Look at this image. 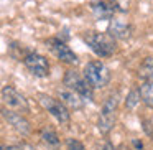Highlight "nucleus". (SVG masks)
<instances>
[{"label":"nucleus","mask_w":153,"mask_h":150,"mask_svg":"<svg viewBox=\"0 0 153 150\" xmlns=\"http://www.w3.org/2000/svg\"><path fill=\"white\" fill-rule=\"evenodd\" d=\"M48 48L51 50V53L58 58V60L64 61L68 64H76L77 63V56L74 54V51L68 46L64 41H61L59 38H51L46 41Z\"/></svg>","instance_id":"423d86ee"},{"label":"nucleus","mask_w":153,"mask_h":150,"mask_svg":"<svg viewBox=\"0 0 153 150\" xmlns=\"http://www.w3.org/2000/svg\"><path fill=\"white\" fill-rule=\"evenodd\" d=\"M115 122V112H110V110H100V117H99V130L102 134H109L114 127Z\"/></svg>","instance_id":"f8f14e48"},{"label":"nucleus","mask_w":153,"mask_h":150,"mask_svg":"<svg viewBox=\"0 0 153 150\" xmlns=\"http://www.w3.org/2000/svg\"><path fill=\"white\" fill-rule=\"evenodd\" d=\"M82 40L87 43V46L100 58H107L114 54L117 50L115 38L110 37L109 33H99V31H87L82 35Z\"/></svg>","instance_id":"f257e3e1"},{"label":"nucleus","mask_w":153,"mask_h":150,"mask_svg":"<svg viewBox=\"0 0 153 150\" xmlns=\"http://www.w3.org/2000/svg\"><path fill=\"white\" fill-rule=\"evenodd\" d=\"M138 101H140V93H138V89H133V91H130V94L127 96L125 106L128 107V109H133V107L138 104Z\"/></svg>","instance_id":"2eb2a0df"},{"label":"nucleus","mask_w":153,"mask_h":150,"mask_svg":"<svg viewBox=\"0 0 153 150\" xmlns=\"http://www.w3.org/2000/svg\"><path fill=\"white\" fill-rule=\"evenodd\" d=\"M25 66L30 69L31 74H35L36 78H46L50 74V64H48V60L45 56L38 53H30L25 56Z\"/></svg>","instance_id":"0eeeda50"},{"label":"nucleus","mask_w":153,"mask_h":150,"mask_svg":"<svg viewBox=\"0 0 153 150\" xmlns=\"http://www.w3.org/2000/svg\"><path fill=\"white\" fill-rule=\"evenodd\" d=\"M0 150H25L23 147H17V145H2Z\"/></svg>","instance_id":"a211bd4d"},{"label":"nucleus","mask_w":153,"mask_h":150,"mask_svg":"<svg viewBox=\"0 0 153 150\" xmlns=\"http://www.w3.org/2000/svg\"><path fill=\"white\" fill-rule=\"evenodd\" d=\"M63 83L68 89L77 93L79 96H82L84 99H89V101L92 99V96H94L92 86H91L89 81H87L86 78H82L79 73H76V71H68V73L64 74Z\"/></svg>","instance_id":"7ed1b4c3"},{"label":"nucleus","mask_w":153,"mask_h":150,"mask_svg":"<svg viewBox=\"0 0 153 150\" xmlns=\"http://www.w3.org/2000/svg\"><path fill=\"white\" fill-rule=\"evenodd\" d=\"M2 101L5 102V106L8 109H13L17 112H28L30 110L28 101L12 86H7L2 89Z\"/></svg>","instance_id":"39448f33"},{"label":"nucleus","mask_w":153,"mask_h":150,"mask_svg":"<svg viewBox=\"0 0 153 150\" xmlns=\"http://www.w3.org/2000/svg\"><path fill=\"white\" fill-rule=\"evenodd\" d=\"M59 97L63 99V104L69 106L71 109H82L84 107V97L79 96L77 93H74V91L68 89V87L59 91Z\"/></svg>","instance_id":"1a4fd4ad"},{"label":"nucleus","mask_w":153,"mask_h":150,"mask_svg":"<svg viewBox=\"0 0 153 150\" xmlns=\"http://www.w3.org/2000/svg\"><path fill=\"white\" fill-rule=\"evenodd\" d=\"M91 8H92V13L97 20H110L114 17V10H115L107 2H94Z\"/></svg>","instance_id":"9b49d317"},{"label":"nucleus","mask_w":153,"mask_h":150,"mask_svg":"<svg viewBox=\"0 0 153 150\" xmlns=\"http://www.w3.org/2000/svg\"><path fill=\"white\" fill-rule=\"evenodd\" d=\"M41 137H43V140L46 143H50V145H58V143H59V139H58V135L53 130H43V132H41Z\"/></svg>","instance_id":"dca6fc26"},{"label":"nucleus","mask_w":153,"mask_h":150,"mask_svg":"<svg viewBox=\"0 0 153 150\" xmlns=\"http://www.w3.org/2000/svg\"><path fill=\"white\" fill-rule=\"evenodd\" d=\"M99 150H115V149H114V145L110 142H105V143H102V147Z\"/></svg>","instance_id":"6ab92c4d"},{"label":"nucleus","mask_w":153,"mask_h":150,"mask_svg":"<svg viewBox=\"0 0 153 150\" xmlns=\"http://www.w3.org/2000/svg\"><path fill=\"white\" fill-rule=\"evenodd\" d=\"M68 150H86V149H84V145L79 142V140L69 139L68 140Z\"/></svg>","instance_id":"f3484780"},{"label":"nucleus","mask_w":153,"mask_h":150,"mask_svg":"<svg viewBox=\"0 0 153 150\" xmlns=\"http://www.w3.org/2000/svg\"><path fill=\"white\" fill-rule=\"evenodd\" d=\"M84 78L92 87H104L110 81V73L102 61H91L84 68Z\"/></svg>","instance_id":"f03ea898"},{"label":"nucleus","mask_w":153,"mask_h":150,"mask_svg":"<svg viewBox=\"0 0 153 150\" xmlns=\"http://www.w3.org/2000/svg\"><path fill=\"white\" fill-rule=\"evenodd\" d=\"M2 116H4L5 120H7V122L10 124L15 130H18L20 134H23V135L30 134V130H31L30 129V122H28V120L25 119L20 112L12 110V109H7V107H5V109H2Z\"/></svg>","instance_id":"6e6552de"},{"label":"nucleus","mask_w":153,"mask_h":150,"mask_svg":"<svg viewBox=\"0 0 153 150\" xmlns=\"http://www.w3.org/2000/svg\"><path fill=\"white\" fill-rule=\"evenodd\" d=\"M138 93H140V97H142L143 102H145L148 107L153 109V81H146V83H143L142 86H140Z\"/></svg>","instance_id":"ddd939ff"},{"label":"nucleus","mask_w":153,"mask_h":150,"mask_svg":"<svg viewBox=\"0 0 153 150\" xmlns=\"http://www.w3.org/2000/svg\"><path fill=\"white\" fill-rule=\"evenodd\" d=\"M130 33H132V27L123 20H114L109 27V35L114 38H119V40L128 38Z\"/></svg>","instance_id":"9d476101"},{"label":"nucleus","mask_w":153,"mask_h":150,"mask_svg":"<svg viewBox=\"0 0 153 150\" xmlns=\"http://www.w3.org/2000/svg\"><path fill=\"white\" fill-rule=\"evenodd\" d=\"M133 145H135L137 149H142V147H143V145H142V142H138V140H133Z\"/></svg>","instance_id":"aec40b11"},{"label":"nucleus","mask_w":153,"mask_h":150,"mask_svg":"<svg viewBox=\"0 0 153 150\" xmlns=\"http://www.w3.org/2000/svg\"><path fill=\"white\" fill-rule=\"evenodd\" d=\"M38 101L40 104L54 117L56 120H59L61 124H68L69 122V110L64 106L61 101L54 99V97L48 96V94H38Z\"/></svg>","instance_id":"20e7f679"},{"label":"nucleus","mask_w":153,"mask_h":150,"mask_svg":"<svg viewBox=\"0 0 153 150\" xmlns=\"http://www.w3.org/2000/svg\"><path fill=\"white\" fill-rule=\"evenodd\" d=\"M138 76L145 81H153V58H146L138 68Z\"/></svg>","instance_id":"4468645a"}]
</instances>
